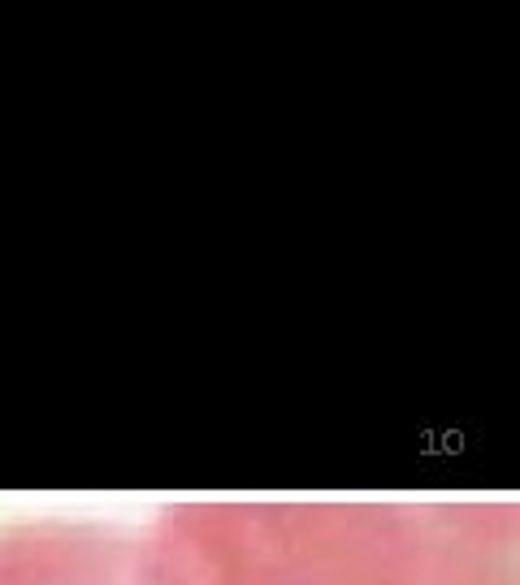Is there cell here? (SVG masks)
Listing matches in <instances>:
<instances>
[{
  "mask_svg": "<svg viewBox=\"0 0 520 585\" xmlns=\"http://www.w3.org/2000/svg\"><path fill=\"white\" fill-rule=\"evenodd\" d=\"M148 585H516L512 503H187Z\"/></svg>",
  "mask_w": 520,
  "mask_h": 585,
  "instance_id": "1",
  "label": "cell"
},
{
  "mask_svg": "<svg viewBox=\"0 0 520 585\" xmlns=\"http://www.w3.org/2000/svg\"><path fill=\"white\" fill-rule=\"evenodd\" d=\"M0 585H148L143 546L96 525L0 529Z\"/></svg>",
  "mask_w": 520,
  "mask_h": 585,
  "instance_id": "2",
  "label": "cell"
}]
</instances>
